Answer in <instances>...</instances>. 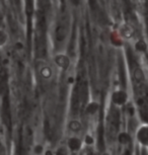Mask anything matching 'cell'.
Segmentation results:
<instances>
[]
</instances>
